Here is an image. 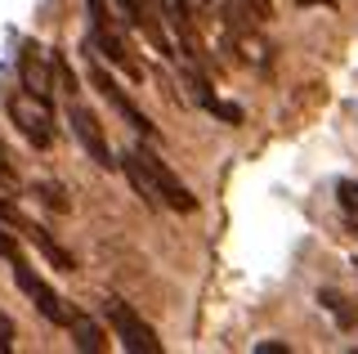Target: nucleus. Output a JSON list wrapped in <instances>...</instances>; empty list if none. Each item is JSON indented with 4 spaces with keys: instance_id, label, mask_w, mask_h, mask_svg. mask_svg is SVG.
Instances as JSON below:
<instances>
[{
    "instance_id": "f8f14e48",
    "label": "nucleus",
    "mask_w": 358,
    "mask_h": 354,
    "mask_svg": "<svg viewBox=\"0 0 358 354\" xmlns=\"http://www.w3.org/2000/svg\"><path fill=\"white\" fill-rule=\"evenodd\" d=\"M318 301H322V305H327V309H331V314H336V318H341V323H345V327H350V323H354V318H358V314H354V309H350V301H345V296H341V292H318Z\"/></svg>"
},
{
    "instance_id": "39448f33",
    "label": "nucleus",
    "mask_w": 358,
    "mask_h": 354,
    "mask_svg": "<svg viewBox=\"0 0 358 354\" xmlns=\"http://www.w3.org/2000/svg\"><path fill=\"white\" fill-rule=\"evenodd\" d=\"M103 318H108V327L117 332V341H121L130 354H162L157 332L143 323V318L134 314V309L121 301V296H103Z\"/></svg>"
},
{
    "instance_id": "f03ea898",
    "label": "nucleus",
    "mask_w": 358,
    "mask_h": 354,
    "mask_svg": "<svg viewBox=\"0 0 358 354\" xmlns=\"http://www.w3.org/2000/svg\"><path fill=\"white\" fill-rule=\"evenodd\" d=\"M85 18H90V50L99 54V59H108L117 72H126L134 85L143 81V63L134 59V45L126 36V27L117 23V14L108 9V0H85Z\"/></svg>"
},
{
    "instance_id": "9d476101",
    "label": "nucleus",
    "mask_w": 358,
    "mask_h": 354,
    "mask_svg": "<svg viewBox=\"0 0 358 354\" xmlns=\"http://www.w3.org/2000/svg\"><path fill=\"white\" fill-rule=\"evenodd\" d=\"M18 81H22V90H31L41 99H50V90H54V59L36 41H27L22 54H18Z\"/></svg>"
},
{
    "instance_id": "4468645a",
    "label": "nucleus",
    "mask_w": 358,
    "mask_h": 354,
    "mask_svg": "<svg viewBox=\"0 0 358 354\" xmlns=\"http://www.w3.org/2000/svg\"><path fill=\"white\" fill-rule=\"evenodd\" d=\"M0 256H5V260H18V256H22L18 238L9 234V225H5V220H0Z\"/></svg>"
},
{
    "instance_id": "20e7f679",
    "label": "nucleus",
    "mask_w": 358,
    "mask_h": 354,
    "mask_svg": "<svg viewBox=\"0 0 358 354\" xmlns=\"http://www.w3.org/2000/svg\"><path fill=\"white\" fill-rule=\"evenodd\" d=\"M90 81H94V90L103 94L121 117H126V126H130V130H139L143 139H162V130H157L152 121H148V113H139V104L130 99V90H126V85H121L117 76L103 68V59H99V54H90Z\"/></svg>"
},
{
    "instance_id": "7ed1b4c3",
    "label": "nucleus",
    "mask_w": 358,
    "mask_h": 354,
    "mask_svg": "<svg viewBox=\"0 0 358 354\" xmlns=\"http://www.w3.org/2000/svg\"><path fill=\"white\" fill-rule=\"evenodd\" d=\"M63 113H67V126H72L76 143L85 148V157L94 162V166H103V171H117L121 162H112V143H108V135H103V121H99V117L81 104V94H67Z\"/></svg>"
},
{
    "instance_id": "dca6fc26",
    "label": "nucleus",
    "mask_w": 358,
    "mask_h": 354,
    "mask_svg": "<svg viewBox=\"0 0 358 354\" xmlns=\"http://www.w3.org/2000/svg\"><path fill=\"white\" fill-rule=\"evenodd\" d=\"M0 350H14V323H9V314H0Z\"/></svg>"
},
{
    "instance_id": "423d86ee",
    "label": "nucleus",
    "mask_w": 358,
    "mask_h": 354,
    "mask_svg": "<svg viewBox=\"0 0 358 354\" xmlns=\"http://www.w3.org/2000/svg\"><path fill=\"white\" fill-rule=\"evenodd\" d=\"M9 121L22 130V139L36 143V148H50L54 143V113H50V99L31 94V90H18L9 94Z\"/></svg>"
},
{
    "instance_id": "ddd939ff",
    "label": "nucleus",
    "mask_w": 358,
    "mask_h": 354,
    "mask_svg": "<svg viewBox=\"0 0 358 354\" xmlns=\"http://www.w3.org/2000/svg\"><path fill=\"white\" fill-rule=\"evenodd\" d=\"M336 197H341V206H345V215L358 225V184L354 180H341L336 184Z\"/></svg>"
},
{
    "instance_id": "f257e3e1",
    "label": "nucleus",
    "mask_w": 358,
    "mask_h": 354,
    "mask_svg": "<svg viewBox=\"0 0 358 354\" xmlns=\"http://www.w3.org/2000/svg\"><path fill=\"white\" fill-rule=\"evenodd\" d=\"M121 171H126L130 189L143 197L148 206H171V211H197V197L179 184V175L157 157L152 148H143V143H130L126 153H121Z\"/></svg>"
},
{
    "instance_id": "9b49d317",
    "label": "nucleus",
    "mask_w": 358,
    "mask_h": 354,
    "mask_svg": "<svg viewBox=\"0 0 358 354\" xmlns=\"http://www.w3.org/2000/svg\"><path fill=\"white\" fill-rule=\"evenodd\" d=\"M67 332H72V346L81 354H99V350H103V332H99L94 318L72 314V318H67Z\"/></svg>"
},
{
    "instance_id": "6e6552de",
    "label": "nucleus",
    "mask_w": 358,
    "mask_h": 354,
    "mask_svg": "<svg viewBox=\"0 0 358 354\" xmlns=\"http://www.w3.org/2000/svg\"><path fill=\"white\" fill-rule=\"evenodd\" d=\"M0 220H5V225H14V229H18V234H22V238H27V242H31V247H36V251H41V256H45V260H50V264H54V269H63V274H72V269H76V260H72V251H63V247H59V242H54V234H45V229L36 225V220H27V215H22V211H14V206H9V202H0Z\"/></svg>"
},
{
    "instance_id": "a211bd4d",
    "label": "nucleus",
    "mask_w": 358,
    "mask_h": 354,
    "mask_svg": "<svg viewBox=\"0 0 358 354\" xmlns=\"http://www.w3.org/2000/svg\"><path fill=\"white\" fill-rule=\"evenodd\" d=\"M300 5H318V0H300Z\"/></svg>"
},
{
    "instance_id": "1a4fd4ad",
    "label": "nucleus",
    "mask_w": 358,
    "mask_h": 354,
    "mask_svg": "<svg viewBox=\"0 0 358 354\" xmlns=\"http://www.w3.org/2000/svg\"><path fill=\"white\" fill-rule=\"evenodd\" d=\"M117 9H121V18H126L134 31H143V41H148L157 54L179 59V50L171 45V36H166V27H162V18H157V5H152V0H117Z\"/></svg>"
},
{
    "instance_id": "f3484780",
    "label": "nucleus",
    "mask_w": 358,
    "mask_h": 354,
    "mask_svg": "<svg viewBox=\"0 0 358 354\" xmlns=\"http://www.w3.org/2000/svg\"><path fill=\"white\" fill-rule=\"evenodd\" d=\"M255 354H287V346H282V341H260Z\"/></svg>"
},
{
    "instance_id": "2eb2a0df",
    "label": "nucleus",
    "mask_w": 358,
    "mask_h": 354,
    "mask_svg": "<svg viewBox=\"0 0 358 354\" xmlns=\"http://www.w3.org/2000/svg\"><path fill=\"white\" fill-rule=\"evenodd\" d=\"M36 193H41L50 206H54V211H67V193L59 189V184H36Z\"/></svg>"
},
{
    "instance_id": "0eeeda50",
    "label": "nucleus",
    "mask_w": 358,
    "mask_h": 354,
    "mask_svg": "<svg viewBox=\"0 0 358 354\" xmlns=\"http://www.w3.org/2000/svg\"><path fill=\"white\" fill-rule=\"evenodd\" d=\"M9 269H14V283H18V292L27 296V301L36 305V309H41L45 318H50V323H59V327H67V318H72V314H67L63 296L54 292V287L45 283V278H41V274L31 269V264L22 260V256H18V260H9Z\"/></svg>"
}]
</instances>
